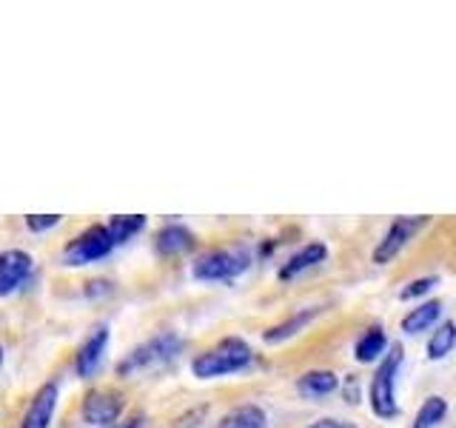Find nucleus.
Masks as SVG:
<instances>
[{
    "instance_id": "20",
    "label": "nucleus",
    "mask_w": 456,
    "mask_h": 428,
    "mask_svg": "<svg viewBox=\"0 0 456 428\" xmlns=\"http://www.w3.org/2000/svg\"><path fill=\"white\" fill-rule=\"evenodd\" d=\"M445 414H448V403H445V397H428L425 403L417 408V417H413L411 428H436L442 420H445Z\"/></svg>"
},
{
    "instance_id": "25",
    "label": "nucleus",
    "mask_w": 456,
    "mask_h": 428,
    "mask_svg": "<svg viewBox=\"0 0 456 428\" xmlns=\"http://www.w3.org/2000/svg\"><path fill=\"white\" fill-rule=\"evenodd\" d=\"M0 366H4V346H0Z\"/></svg>"
},
{
    "instance_id": "6",
    "label": "nucleus",
    "mask_w": 456,
    "mask_h": 428,
    "mask_svg": "<svg viewBox=\"0 0 456 428\" xmlns=\"http://www.w3.org/2000/svg\"><path fill=\"white\" fill-rule=\"evenodd\" d=\"M425 226H428L425 214H417V218H394V223L388 226V232H385L382 240L377 243V249H374V254H370V260H374L377 266L394 263L396 254L403 251L408 243L422 232Z\"/></svg>"
},
{
    "instance_id": "22",
    "label": "nucleus",
    "mask_w": 456,
    "mask_h": 428,
    "mask_svg": "<svg viewBox=\"0 0 456 428\" xmlns=\"http://www.w3.org/2000/svg\"><path fill=\"white\" fill-rule=\"evenodd\" d=\"M57 223H61V214H28L26 218V228L28 232H49V228H54Z\"/></svg>"
},
{
    "instance_id": "5",
    "label": "nucleus",
    "mask_w": 456,
    "mask_h": 428,
    "mask_svg": "<svg viewBox=\"0 0 456 428\" xmlns=\"http://www.w3.org/2000/svg\"><path fill=\"white\" fill-rule=\"evenodd\" d=\"M111 249H114V240L109 235V226L97 223L71 240L63 257H66V266H89V263H97V260H103V257H109Z\"/></svg>"
},
{
    "instance_id": "3",
    "label": "nucleus",
    "mask_w": 456,
    "mask_h": 428,
    "mask_svg": "<svg viewBox=\"0 0 456 428\" xmlns=\"http://www.w3.org/2000/svg\"><path fill=\"white\" fill-rule=\"evenodd\" d=\"M183 349V337L175 332H160L149 340H142L140 346H134L128 351L120 366H118V374L120 377H134L142 374V371H151V368H160L168 360H175Z\"/></svg>"
},
{
    "instance_id": "17",
    "label": "nucleus",
    "mask_w": 456,
    "mask_h": 428,
    "mask_svg": "<svg viewBox=\"0 0 456 428\" xmlns=\"http://www.w3.org/2000/svg\"><path fill=\"white\" fill-rule=\"evenodd\" d=\"M268 425V417L260 406L254 403H246V406H237L225 414V417L217 423V428H265Z\"/></svg>"
},
{
    "instance_id": "2",
    "label": "nucleus",
    "mask_w": 456,
    "mask_h": 428,
    "mask_svg": "<svg viewBox=\"0 0 456 428\" xmlns=\"http://www.w3.org/2000/svg\"><path fill=\"white\" fill-rule=\"evenodd\" d=\"M405 351L403 346H388V354H382V360L370 377L368 385V403L374 417L379 420H394L399 414V403H396V380H399V368H403Z\"/></svg>"
},
{
    "instance_id": "18",
    "label": "nucleus",
    "mask_w": 456,
    "mask_h": 428,
    "mask_svg": "<svg viewBox=\"0 0 456 428\" xmlns=\"http://www.w3.org/2000/svg\"><path fill=\"white\" fill-rule=\"evenodd\" d=\"M456 349V323L442 320L431 340H428V360H445V357Z\"/></svg>"
},
{
    "instance_id": "4",
    "label": "nucleus",
    "mask_w": 456,
    "mask_h": 428,
    "mask_svg": "<svg viewBox=\"0 0 456 428\" xmlns=\"http://www.w3.org/2000/svg\"><path fill=\"white\" fill-rule=\"evenodd\" d=\"M251 266V254L242 249H211L191 266V277L203 283H228Z\"/></svg>"
},
{
    "instance_id": "16",
    "label": "nucleus",
    "mask_w": 456,
    "mask_h": 428,
    "mask_svg": "<svg viewBox=\"0 0 456 428\" xmlns=\"http://www.w3.org/2000/svg\"><path fill=\"white\" fill-rule=\"evenodd\" d=\"M385 349H388V337H385V332L379 325H370L368 332L356 340L354 357H356V363H374L385 354Z\"/></svg>"
},
{
    "instance_id": "1",
    "label": "nucleus",
    "mask_w": 456,
    "mask_h": 428,
    "mask_svg": "<svg viewBox=\"0 0 456 428\" xmlns=\"http://www.w3.org/2000/svg\"><path fill=\"white\" fill-rule=\"evenodd\" d=\"M254 360L251 346L242 337H225L217 346L206 349L191 360V374L200 380H214V377H228L237 371L248 368Z\"/></svg>"
},
{
    "instance_id": "24",
    "label": "nucleus",
    "mask_w": 456,
    "mask_h": 428,
    "mask_svg": "<svg viewBox=\"0 0 456 428\" xmlns=\"http://www.w3.org/2000/svg\"><path fill=\"white\" fill-rule=\"evenodd\" d=\"M109 428H142V417L137 414V417L126 420V423H114V425H109Z\"/></svg>"
},
{
    "instance_id": "11",
    "label": "nucleus",
    "mask_w": 456,
    "mask_h": 428,
    "mask_svg": "<svg viewBox=\"0 0 456 428\" xmlns=\"http://www.w3.org/2000/svg\"><path fill=\"white\" fill-rule=\"evenodd\" d=\"M328 257V246L325 243H320V240H311V243H305L303 249H297L289 260H285L282 266H280V280H294V277H299L303 271H308V268H314V266H320L322 260Z\"/></svg>"
},
{
    "instance_id": "7",
    "label": "nucleus",
    "mask_w": 456,
    "mask_h": 428,
    "mask_svg": "<svg viewBox=\"0 0 456 428\" xmlns=\"http://www.w3.org/2000/svg\"><path fill=\"white\" fill-rule=\"evenodd\" d=\"M126 399L114 389H92L83 397V420L92 428H109L120 420Z\"/></svg>"
},
{
    "instance_id": "14",
    "label": "nucleus",
    "mask_w": 456,
    "mask_h": 428,
    "mask_svg": "<svg viewBox=\"0 0 456 428\" xmlns=\"http://www.w3.org/2000/svg\"><path fill=\"white\" fill-rule=\"evenodd\" d=\"M320 311L322 309H299L297 314H291L289 320H282V323H277V325H271L268 332L263 334V340L268 342V346H277V342H285V340H291V337H297L303 328L308 325V323H314L320 317Z\"/></svg>"
},
{
    "instance_id": "13",
    "label": "nucleus",
    "mask_w": 456,
    "mask_h": 428,
    "mask_svg": "<svg viewBox=\"0 0 456 428\" xmlns=\"http://www.w3.org/2000/svg\"><path fill=\"white\" fill-rule=\"evenodd\" d=\"M442 309H445V306H442V300H425L422 306L411 309L405 314L403 323H399V328H403V334H408V337L422 334V332H428V328H434L439 323Z\"/></svg>"
},
{
    "instance_id": "19",
    "label": "nucleus",
    "mask_w": 456,
    "mask_h": 428,
    "mask_svg": "<svg viewBox=\"0 0 456 428\" xmlns=\"http://www.w3.org/2000/svg\"><path fill=\"white\" fill-rule=\"evenodd\" d=\"M142 228H146V218H142V214H114L109 220V235L114 240V246L137 237Z\"/></svg>"
},
{
    "instance_id": "21",
    "label": "nucleus",
    "mask_w": 456,
    "mask_h": 428,
    "mask_svg": "<svg viewBox=\"0 0 456 428\" xmlns=\"http://www.w3.org/2000/svg\"><path fill=\"white\" fill-rule=\"evenodd\" d=\"M439 283L436 275H428V277H417V280H411L403 292H399V300H413V297H422L428 292H434V285Z\"/></svg>"
},
{
    "instance_id": "23",
    "label": "nucleus",
    "mask_w": 456,
    "mask_h": 428,
    "mask_svg": "<svg viewBox=\"0 0 456 428\" xmlns=\"http://www.w3.org/2000/svg\"><path fill=\"white\" fill-rule=\"evenodd\" d=\"M305 428H356L354 423L348 420H334V417H325V420H317V423H311Z\"/></svg>"
},
{
    "instance_id": "9",
    "label": "nucleus",
    "mask_w": 456,
    "mask_h": 428,
    "mask_svg": "<svg viewBox=\"0 0 456 428\" xmlns=\"http://www.w3.org/2000/svg\"><path fill=\"white\" fill-rule=\"evenodd\" d=\"M109 340H111L109 325H94L92 334L83 340V346L77 351V363H75L80 377H92L94 371L100 368V363H103V354L109 349Z\"/></svg>"
},
{
    "instance_id": "8",
    "label": "nucleus",
    "mask_w": 456,
    "mask_h": 428,
    "mask_svg": "<svg viewBox=\"0 0 456 428\" xmlns=\"http://www.w3.org/2000/svg\"><path fill=\"white\" fill-rule=\"evenodd\" d=\"M35 260L23 249H6L0 251V297H9L32 277Z\"/></svg>"
},
{
    "instance_id": "10",
    "label": "nucleus",
    "mask_w": 456,
    "mask_h": 428,
    "mask_svg": "<svg viewBox=\"0 0 456 428\" xmlns=\"http://www.w3.org/2000/svg\"><path fill=\"white\" fill-rule=\"evenodd\" d=\"M57 399H61V389H57V383H46L32 397V403H28L20 428H49L52 417H54V408H57Z\"/></svg>"
},
{
    "instance_id": "15",
    "label": "nucleus",
    "mask_w": 456,
    "mask_h": 428,
    "mask_svg": "<svg viewBox=\"0 0 456 428\" xmlns=\"http://www.w3.org/2000/svg\"><path fill=\"white\" fill-rule=\"evenodd\" d=\"M339 389V377L334 371L328 368H314V371H305L303 377L297 380V391L308 397V399H320V397H328Z\"/></svg>"
},
{
    "instance_id": "12",
    "label": "nucleus",
    "mask_w": 456,
    "mask_h": 428,
    "mask_svg": "<svg viewBox=\"0 0 456 428\" xmlns=\"http://www.w3.org/2000/svg\"><path fill=\"white\" fill-rule=\"evenodd\" d=\"M154 246H157V254H163V257H180V254L191 251L197 246V237L189 226L171 223V226H163L160 232H157Z\"/></svg>"
}]
</instances>
